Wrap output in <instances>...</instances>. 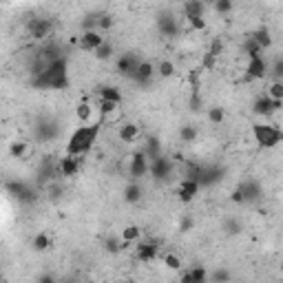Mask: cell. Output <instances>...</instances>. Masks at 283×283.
<instances>
[{
  "label": "cell",
  "mask_w": 283,
  "mask_h": 283,
  "mask_svg": "<svg viewBox=\"0 0 283 283\" xmlns=\"http://www.w3.org/2000/svg\"><path fill=\"white\" fill-rule=\"evenodd\" d=\"M140 62H142V60L137 58L135 53L120 55V58H117V73L133 80V75H135V71H137V66H140Z\"/></svg>",
  "instance_id": "10"
},
{
  "label": "cell",
  "mask_w": 283,
  "mask_h": 283,
  "mask_svg": "<svg viewBox=\"0 0 283 283\" xmlns=\"http://www.w3.org/2000/svg\"><path fill=\"white\" fill-rule=\"evenodd\" d=\"M199 186H202V184H199L197 179L184 177L182 182L177 184V199H179L182 204L195 202V197H197V193H199Z\"/></svg>",
  "instance_id": "4"
},
{
  "label": "cell",
  "mask_w": 283,
  "mask_h": 283,
  "mask_svg": "<svg viewBox=\"0 0 283 283\" xmlns=\"http://www.w3.org/2000/svg\"><path fill=\"white\" fill-rule=\"evenodd\" d=\"M4 2H11V0H4Z\"/></svg>",
  "instance_id": "53"
},
{
  "label": "cell",
  "mask_w": 283,
  "mask_h": 283,
  "mask_svg": "<svg viewBox=\"0 0 283 283\" xmlns=\"http://www.w3.org/2000/svg\"><path fill=\"white\" fill-rule=\"evenodd\" d=\"M241 193H244V202L246 204H252L257 202V199L261 197V184L257 182V179H248V182L241 184Z\"/></svg>",
  "instance_id": "16"
},
{
  "label": "cell",
  "mask_w": 283,
  "mask_h": 283,
  "mask_svg": "<svg viewBox=\"0 0 283 283\" xmlns=\"http://www.w3.org/2000/svg\"><path fill=\"white\" fill-rule=\"evenodd\" d=\"M97 22H100V13H89L82 20V31H97Z\"/></svg>",
  "instance_id": "32"
},
{
  "label": "cell",
  "mask_w": 283,
  "mask_h": 283,
  "mask_svg": "<svg viewBox=\"0 0 283 283\" xmlns=\"http://www.w3.org/2000/svg\"><path fill=\"white\" fill-rule=\"evenodd\" d=\"M190 111H202V95L199 93H193L190 97Z\"/></svg>",
  "instance_id": "48"
},
{
  "label": "cell",
  "mask_w": 283,
  "mask_h": 283,
  "mask_svg": "<svg viewBox=\"0 0 283 283\" xmlns=\"http://www.w3.org/2000/svg\"><path fill=\"white\" fill-rule=\"evenodd\" d=\"M33 86L35 89H66L69 86V78H66V58L53 60L44 66L42 73L35 75L33 80Z\"/></svg>",
  "instance_id": "2"
},
{
  "label": "cell",
  "mask_w": 283,
  "mask_h": 283,
  "mask_svg": "<svg viewBox=\"0 0 283 283\" xmlns=\"http://www.w3.org/2000/svg\"><path fill=\"white\" fill-rule=\"evenodd\" d=\"M27 151H29L27 142H11V146H9V155L16 157V159H22L27 155Z\"/></svg>",
  "instance_id": "28"
},
{
  "label": "cell",
  "mask_w": 283,
  "mask_h": 283,
  "mask_svg": "<svg viewBox=\"0 0 283 283\" xmlns=\"http://www.w3.org/2000/svg\"><path fill=\"white\" fill-rule=\"evenodd\" d=\"M208 117H210V122H213V124H221V122H224V117H226V111L221 109V106H213V109L208 111Z\"/></svg>",
  "instance_id": "37"
},
{
  "label": "cell",
  "mask_w": 283,
  "mask_h": 283,
  "mask_svg": "<svg viewBox=\"0 0 283 283\" xmlns=\"http://www.w3.org/2000/svg\"><path fill=\"white\" fill-rule=\"evenodd\" d=\"M113 27V16L111 13H100V22H97V29L100 31H109Z\"/></svg>",
  "instance_id": "41"
},
{
  "label": "cell",
  "mask_w": 283,
  "mask_h": 283,
  "mask_svg": "<svg viewBox=\"0 0 283 283\" xmlns=\"http://www.w3.org/2000/svg\"><path fill=\"white\" fill-rule=\"evenodd\" d=\"M268 75H272V78H275V80H283V60H277L275 69H272Z\"/></svg>",
  "instance_id": "46"
},
{
  "label": "cell",
  "mask_w": 283,
  "mask_h": 283,
  "mask_svg": "<svg viewBox=\"0 0 283 283\" xmlns=\"http://www.w3.org/2000/svg\"><path fill=\"white\" fill-rule=\"evenodd\" d=\"M157 27H159V33L166 35V38H173V35H177L179 27H177V20L171 11H162L157 18Z\"/></svg>",
  "instance_id": "11"
},
{
  "label": "cell",
  "mask_w": 283,
  "mask_h": 283,
  "mask_svg": "<svg viewBox=\"0 0 283 283\" xmlns=\"http://www.w3.org/2000/svg\"><path fill=\"white\" fill-rule=\"evenodd\" d=\"M197 135H199V131L193 124H184L182 128H179V140L186 142V144L195 142V140H197Z\"/></svg>",
  "instance_id": "26"
},
{
  "label": "cell",
  "mask_w": 283,
  "mask_h": 283,
  "mask_svg": "<svg viewBox=\"0 0 283 283\" xmlns=\"http://www.w3.org/2000/svg\"><path fill=\"white\" fill-rule=\"evenodd\" d=\"M252 135H255V142L261 148H272L283 142V131L272 124H255L252 126Z\"/></svg>",
  "instance_id": "3"
},
{
  "label": "cell",
  "mask_w": 283,
  "mask_h": 283,
  "mask_svg": "<svg viewBox=\"0 0 283 283\" xmlns=\"http://www.w3.org/2000/svg\"><path fill=\"white\" fill-rule=\"evenodd\" d=\"M93 53H95L97 60H109V58H113V44L111 42H102Z\"/></svg>",
  "instance_id": "33"
},
{
  "label": "cell",
  "mask_w": 283,
  "mask_h": 283,
  "mask_svg": "<svg viewBox=\"0 0 283 283\" xmlns=\"http://www.w3.org/2000/svg\"><path fill=\"white\" fill-rule=\"evenodd\" d=\"M128 173H131L133 179H140L146 173H151V159L146 157L144 151H137L131 155V168H128Z\"/></svg>",
  "instance_id": "7"
},
{
  "label": "cell",
  "mask_w": 283,
  "mask_h": 283,
  "mask_svg": "<svg viewBox=\"0 0 283 283\" xmlns=\"http://www.w3.org/2000/svg\"><path fill=\"white\" fill-rule=\"evenodd\" d=\"M91 115H93V106H91L86 100H82L80 104L75 106V117H78L80 122H84V124H86V122L91 120Z\"/></svg>",
  "instance_id": "22"
},
{
  "label": "cell",
  "mask_w": 283,
  "mask_h": 283,
  "mask_svg": "<svg viewBox=\"0 0 283 283\" xmlns=\"http://www.w3.org/2000/svg\"><path fill=\"white\" fill-rule=\"evenodd\" d=\"M49 246H51V239L44 233H40V235H35L33 237V250L35 252H44V250H49Z\"/></svg>",
  "instance_id": "31"
},
{
  "label": "cell",
  "mask_w": 283,
  "mask_h": 283,
  "mask_svg": "<svg viewBox=\"0 0 283 283\" xmlns=\"http://www.w3.org/2000/svg\"><path fill=\"white\" fill-rule=\"evenodd\" d=\"M102 42H104V38H102L100 31H82L80 40H78V47L82 51H95Z\"/></svg>",
  "instance_id": "13"
},
{
  "label": "cell",
  "mask_w": 283,
  "mask_h": 283,
  "mask_svg": "<svg viewBox=\"0 0 283 283\" xmlns=\"http://www.w3.org/2000/svg\"><path fill=\"white\" fill-rule=\"evenodd\" d=\"M142 151L146 153V157H148V159H155V157L162 155V144H159L157 137H153V135H151V137L146 140V144H144Z\"/></svg>",
  "instance_id": "21"
},
{
  "label": "cell",
  "mask_w": 283,
  "mask_h": 283,
  "mask_svg": "<svg viewBox=\"0 0 283 283\" xmlns=\"http://www.w3.org/2000/svg\"><path fill=\"white\" fill-rule=\"evenodd\" d=\"M252 38L259 42V47L261 49H270L272 47V35H270V31H268L266 27H261V29H257L255 33H252Z\"/></svg>",
  "instance_id": "23"
},
{
  "label": "cell",
  "mask_w": 283,
  "mask_h": 283,
  "mask_svg": "<svg viewBox=\"0 0 283 283\" xmlns=\"http://www.w3.org/2000/svg\"><path fill=\"white\" fill-rule=\"evenodd\" d=\"M153 75H155V66H153L151 62H140L135 75H133V80H135L137 84H148Z\"/></svg>",
  "instance_id": "17"
},
{
  "label": "cell",
  "mask_w": 283,
  "mask_h": 283,
  "mask_svg": "<svg viewBox=\"0 0 283 283\" xmlns=\"http://www.w3.org/2000/svg\"><path fill=\"white\" fill-rule=\"evenodd\" d=\"M210 279L215 283H224V281H230V270H224V268H219V270H215L213 275H210Z\"/></svg>",
  "instance_id": "42"
},
{
  "label": "cell",
  "mask_w": 283,
  "mask_h": 283,
  "mask_svg": "<svg viewBox=\"0 0 283 283\" xmlns=\"http://www.w3.org/2000/svg\"><path fill=\"white\" fill-rule=\"evenodd\" d=\"M140 237H142L140 226H126V228L122 230V239H124L126 244H135V241H140Z\"/></svg>",
  "instance_id": "25"
},
{
  "label": "cell",
  "mask_w": 283,
  "mask_h": 283,
  "mask_svg": "<svg viewBox=\"0 0 283 283\" xmlns=\"http://www.w3.org/2000/svg\"><path fill=\"white\" fill-rule=\"evenodd\" d=\"M100 128H102V120L95 122V124H82L80 128H75L71 133L69 142H66V155H82L84 157L89 153V148L97 142V135H100Z\"/></svg>",
  "instance_id": "1"
},
{
  "label": "cell",
  "mask_w": 283,
  "mask_h": 283,
  "mask_svg": "<svg viewBox=\"0 0 283 283\" xmlns=\"http://www.w3.org/2000/svg\"><path fill=\"white\" fill-rule=\"evenodd\" d=\"M184 11H186V16H204L206 7L202 0H188L186 7H184Z\"/></svg>",
  "instance_id": "27"
},
{
  "label": "cell",
  "mask_w": 283,
  "mask_h": 283,
  "mask_svg": "<svg viewBox=\"0 0 283 283\" xmlns=\"http://www.w3.org/2000/svg\"><path fill=\"white\" fill-rule=\"evenodd\" d=\"M124 246H128V244L122 239V237H120V239H117V237H109V239L104 241V248L109 250V252H113V255H115V252H120Z\"/></svg>",
  "instance_id": "30"
},
{
  "label": "cell",
  "mask_w": 283,
  "mask_h": 283,
  "mask_svg": "<svg viewBox=\"0 0 283 283\" xmlns=\"http://www.w3.org/2000/svg\"><path fill=\"white\" fill-rule=\"evenodd\" d=\"M142 197H144V188L137 182H131L124 188V202L126 204H140Z\"/></svg>",
  "instance_id": "18"
},
{
  "label": "cell",
  "mask_w": 283,
  "mask_h": 283,
  "mask_svg": "<svg viewBox=\"0 0 283 283\" xmlns=\"http://www.w3.org/2000/svg\"><path fill=\"white\" fill-rule=\"evenodd\" d=\"M182 281L184 283H204V281H208V272L204 268H193L190 272L182 275Z\"/></svg>",
  "instance_id": "20"
},
{
  "label": "cell",
  "mask_w": 283,
  "mask_h": 283,
  "mask_svg": "<svg viewBox=\"0 0 283 283\" xmlns=\"http://www.w3.org/2000/svg\"><path fill=\"white\" fill-rule=\"evenodd\" d=\"M151 175L155 179H159V182H166V179L173 175V162L164 155L151 159Z\"/></svg>",
  "instance_id": "9"
},
{
  "label": "cell",
  "mask_w": 283,
  "mask_h": 283,
  "mask_svg": "<svg viewBox=\"0 0 283 283\" xmlns=\"http://www.w3.org/2000/svg\"><path fill=\"white\" fill-rule=\"evenodd\" d=\"M268 95H270L272 100H283V80L272 82L270 89H268Z\"/></svg>",
  "instance_id": "34"
},
{
  "label": "cell",
  "mask_w": 283,
  "mask_h": 283,
  "mask_svg": "<svg viewBox=\"0 0 283 283\" xmlns=\"http://www.w3.org/2000/svg\"><path fill=\"white\" fill-rule=\"evenodd\" d=\"M193 226H195V219L190 217V215L182 217V221H179V230H182V233H188V230H193Z\"/></svg>",
  "instance_id": "45"
},
{
  "label": "cell",
  "mask_w": 283,
  "mask_h": 283,
  "mask_svg": "<svg viewBox=\"0 0 283 283\" xmlns=\"http://www.w3.org/2000/svg\"><path fill=\"white\" fill-rule=\"evenodd\" d=\"M208 51L213 55H221V51H224V40H221V38H213V42H210Z\"/></svg>",
  "instance_id": "44"
},
{
  "label": "cell",
  "mask_w": 283,
  "mask_h": 283,
  "mask_svg": "<svg viewBox=\"0 0 283 283\" xmlns=\"http://www.w3.org/2000/svg\"><path fill=\"white\" fill-rule=\"evenodd\" d=\"M159 255V246L153 244V241H142L140 246H137V259L144 261V264H151V261H155Z\"/></svg>",
  "instance_id": "14"
},
{
  "label": "cell",
  "mask_w": 283,
  "mask_h": 283,
  "mask_svg": "<svg viewBox=\"0 0 283 283\" xmlns=\"http://www.w3.org/2000/svg\"><path fill=\"white\" fill-rule=\"evenodd\" d=\"M281 106H283V100H272L270 95H261V97H257L255 104H252V113H255V115H261V117H268L275 111H279Z\"/></svg>",
  "instance_id": "6"
},
{
  "label": "cell",
  "mask_w": 283,
  "mask_h": 283,
  "mask_svg": "<svg viewBox=\"0 0 283 283\" xmlns=\"http://www.w3.org/2000/svg\"><path fill=\"white\" fill-rule=\"evenodd\" d=\"M38 281L40 283H53V275H44V277H40Z\"/></svg>",
  "instance_id": "52"
},
{
  "label": "cell",
  "mask_w": 283,
  "mask_h": 283,
  "mask_svg": "<svg viewBox=\"0 0 283 283\" xmlns=\"http://www.w3.org/2000/svg\"><path fill=\"white\" fill-rule=\"evenodd\" d=\"M230 202H235V204H246L244 202V193H241V188H237L233 195H230Z\"/></svg>",
  "instance_id": "50"
},
{
  "label": "cell",
  "mask_w": 283,
  "mask_h": 283,
  "mask_svg": "<svg viewBox=\"0 0 283 283\" xmlns=\"http://www.w3.org/2000/svg\"><path fill=\"white\" fill-rule=\"evenodd\" d=\"M137 135H140V126L133 124V122H126V124H122L120 128V140L126 142V144H133L137 140Z\"/></svg>",
  "instance_id": "19"
},
{
  "label": "cell",
  "mask_w": 283,
  "mask_h": 283,
  "mask_svg": "<svg viewBox=\"0 0 283 283\" xmlns=\"http://www.w3.org/2000/svg\"><path fill=\"white\" fill-rule=\"evenodd\" d=\"M7 190H9V193H13V197H18V202H22V204H31V202L38 199V195L33 193V188H29L27 184H22V182L7 184Z\"/></svg>",
  "instance_id": "12"
},
{
  "label": "cell",
  "mask_w": 283,
  "mask_h": 283,
  "mask_svg": "<svg viewBox=\"0 0 283 283\" xmlns=\"http://www.w3.org/2000/svg\"><path fill=\"white\" fill-rule=\"evenodd\" d=\"M80 164H82V155H66L62 162H60L58 171L62 177H73V175L80 171Z\"/></svg>",
  "instance_id": "15"
},
{
  "label": "cell",
  "mask_w": 283,
  "mask_h": 283,
  "mask_svg": "<svg viewBox=\"0 0 283 283\" xmlns=\"http://www.w3.org/2000/svg\"><path fill=\"white\" fill-rule=\"evenodd\" d=\"M270 73V66L261 55H257V58H250L248 60V66H246V80L252 82V80H264L266 75Z\"/></svg>",
  "instance_id": "8"
},
{
  "label": "cell",
  "mask_w": 283,
  "mask_h": 283,
  "mask_svg": "<svg viewBox=\"0 0 283 283\" xmlns=\"http://www.w3.org/2000/svg\"><path fill=\"white\" fill-rule=\"evenodd\" d=\"M51 29H53V22L49 18H31L27 22V31L33 40H44L51 35Z\"/></svg>",
  "instance_id": "5"
},
{
  "label": "cell",
  "mask_w": 283,
  "mask_h": 283,
  "mask_svg": "<svg viewBox=\"0 0 283 283\" xmlns=\"http://www.w3.org/2000/svg\"><path fill=\"white\" fill-rule=\"evenodd\" d=\"M215 64H217V55H213L210 51H206L204 58H202V69L204 71H213Z\"/></svg>",
  "instance_id": "38"
},
{
  "label": "cell",
  "mask_w": 283,
  "mask_h": 283,
  "mask_svg": "<svg viewBox=\"0 0 283 283\" xmlns=\"http://www.w3.org/2000/svg\"><path fill=\"white\" fill-rule=\"evenodd\" d=\"M226 228H228L230 235H237L241 230V226H239V221L237 219H230V221H226Z\"/></svg>",
  "instance_id": "49"
},
{
  "label": "cell",
  "mask_w": 283,
  "mask_h": 283,
  "mask_svg": "<svg viewBox=\"0 0 283 283\" xmlns=\"http://www.w3.org/2000/svg\"><path fill=\"white\" fill-rule=\"evenodd\" d=\"M115 109H117V102H106V100H102V104H100L102 115H106V113H111V111H115Z\"/></svg>",
  "instance_id": "47"
},
{
  "label": "cell",
  "mask_w": 283,
  "mask_h": 283,
  "mask_svg": "<svg viewBox=\"0 0 283 283\" xmlns=\"http://www.w3.org/2000/svg\"><path fill=\"white\" fill-rule=\"evenodd\" d=\"M215 11L219 16H226V13L233 11V0H215Z\"/></svg>",
  "instance_id": "36"
},
{
  "label": "cell",
  "mask_w": 283,
  "mask_h": 283,
  "mask_svg": "<svg viewBox=\"0 0 283 283\" xmlns=\"http://www.w3.org/2000/svg\"><path fill=\"white\" fill-rule=\"evenodd\" d=\"M157 71H159L162 78H173V75H175V64L171 62V60H162L159 66H157Z\"/></svg>",
  "instance_id": "35"
},
{
  "label": "cell",
  "mask_w": 283,
  "mask_h": 283,
  "mask_svg": "<svg viewBox=\"0 0 283 283\" xmlns=\"http://www.w3.org/2000/svg\"><path fill=\"white\" fill-rule=\"evenodd\" d=\"M97 93H100V97L102 100H106V102H117V104L122 102V93L115 89V86H102Z\"/></svg>",
  "instance_id": "24"
},
{
  "label": "cell",
  "mask_w": 283,
  "mask_h": 283,
  "mask_svg": "<svg viewBox=\"0 0 283 283\" xmlns=\"http://www.w3.org/2000/svg\"><path fill=\"white\" fill-rule=\"evenodd\" d=\"M60 193H62V188H60V186H51V188H49V197H51V199H58Z\"/></svg>",
  "instance_id": "51"
},
{
  "label": "cell",
  "mask_w": 283,
  "mask_h": 283,
  "mask_svg": "<svg viewBox=\"0 0 283 283\" xmlns=\"http://www.w3.org/2000/svg\"><path fill=\"white\" fill-rule=\"evenodd\" d=\"M186 20L190 22V27L197 29V31H204V29H206V20H204V16H186Z\"/></svg>",
  "instance_id": "43"
},
{
  "label": "cell",
  "mask_w": 283,
  "mask_h": 283,
  "mask_svg": "<svg viewBox=\"0 0 283 283\" xmlns=\"http://www.w3.org/2000/svg\"><path fill=\"white\" fill-rule=\"evenodd\" d=\"M244 51H246V55H248V60H250V58H257V55H261V51H264V49H261L259 42H257V40L250 35V38L246 40V44H244Z\"/></svg>",
  "instance_id": "29"
},
{
  "label": "cell",
  "mask_w": 283,
  "mask_h": 283,
  "mask_svg": "<svg viewBox=\"0 0 283 283\" xmlns=\"http://www.w3.org/2000/svg\"><path fill=\"white\" fill-rule=\"evenodd\" d=\"M164 266H166L168 270H179V268H182V259H179L177 255H166L164 257Z\"/></svg>",
  "instance_id": "39"
},
{
  "label": "cell",
  "mask_w": 283,
  "mask_h": 283,
  "mask_svg": "<svg viewBox=\"0 0 283 283\" xmlns=\"http://www.w3.org/2000/svg\"><path fill=\"white\" fill-rule=\"evenodd\" d=\"M204 71V69H202ZM202 71H190L188 73V80H190V86H193V93H199V89H202V82H199V75H202Z\"/></svg>",
  "instance_id": "40"
}]
</instances>
